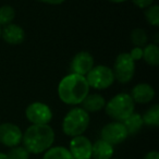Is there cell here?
Instances as JSON below:
<instances>
[{
    "mask_svg": "<svg viewBox=\"0 0 159 159\" xmlns=\"http://www.w3.org/2000/svg\"><path fill=\"white\" fill-rule=\"evenodd\" d=\"M143 59L147 64L156 66L159 64V47L156 44H147L143 48Z\"/></svg>",
    "mask_w": 159,
    "mask_h": 159,
    "instance_id": "cell-17",
    "label": "cell"
},
{
    "mask_svg": "<svg viewBox=\"0 0 159 159\" xmlns=\"http://www.w3.org/2000/svg\"><path fill=\"white\" fill-rule=\"evenodd\" d=\"M143 159H159V154L156 150H152V152H149L144 156Z\"/></svg>",
    "mask_w": 159,
    "mask_h": 159,
    "instance_id": "cell-26",
    "label": "cell"
},
{
    "mask_svg": "<svg viewBox=\"0 0 159 159\" xmlns=\"http://www.w3.org/2000/svg\"><path fill=\"white\" fill-rule=\"evenodd\" d=\"M111 159H119V158H111Z\"/></svg>",
    "mask_w": 159,
    "mask_h": 159,
    "instance_id": "cell-31",
    "label": "cell"
},
{
    "mask_svg": "<svg viewBox=\"0 0 159 159\" xmlns=\"http://www.w3.org/2000/svg\"><path fill=\"white\" fill-rule=\"evenodd\" d=\"M23 132L16 124L5 122L0 124V143L9 148L16 147L22 143Z\"/></svg>",
    "mask_w": 159,
    "mask_h": 159,
    "instance_id": "cell-9",
    "label": "cell"
},
{
    "mask_svg": "<svg viewBox=\"0 0 159 159\" xmlns=\"http://www.w3.org/2000/svg\"><path fill=\"white\" fill-rule=\"evenodd\" d=\"M37 1H40L43 3H47V5H61L66 0H37Z\"/></svg>",
    "mask_w": 159,
    "mask_h": 159,
    "instance_id": "cell-27",
    "label": "cell"
},
{
    "mask_svg": "<svg viewBox=\"0 0 159 159\" xmlns=\"http://www.w3.org/2000/svg\"><path fill=\"white\" fill-rule=\"evenodd\" d=\"M25 117L32 124H49L52 120V111L48 105L34 102L26 107Z\"/></svg>",
    "mask_w": 159,
    "mask_h": 159,
    "instance_id": "cell-7",
    "label": "cell"
},
{
    "mask_svg": "<svg viewBox=\"0 0 159 159\" xmlns=\"http://www.w3.org/2000/svg\"><path fill=\"white\" fill-rule=\"evenodd\" d=\"M145 19L150 25L158 26L159 25V6L152 5L150 7L146 8Z\"/></svg>",
    "mask_w": 159,
    "mask_h": 159,
    "instance_id": "cell-22",
    "label": "cell"
},
{
    "mask_svg": "<svg viewBox=\"0 0 159 159\" xmlns=\"http://www.w3.org/2000/svg\"><path fill=\"white\" fill-rule=\"evenodd\" d=\"M56 134L49 124H32L23 133L22 143L30 154H44L52 147Z\"/></svg>",
    "mask_w": 159,
    "mask_h": 159,
    "instance_id": "cell-2",
    "label": "cell"
},
{
    "mask_svg": "<svg viewBox=\"0 0 159 159\" xmlns=\"http://www.w3.org/2000/svg\"><path fill=\"white\" fill-rule=\"evenodd\" d=\"M132 2L139 9H146L152 5L154 0H132Z\"/></svg>",
    "mask_w": 159,
    "mask_h": 159,
    "instance_id": "cell-24",
    "label": "cell"
},
{
    "mask_svg": "<svg viewBox=\"0 0 159 159\" xmlns=\"http://www.w3.org/2000/svg\"><path fill=\"white\" fill-rule=\"evenodd\" d=\"M93 143L84 135L72 137L69 143V152L74 159H92Z\"/></svg>",
    "mask_w": 159,
    "mask_h": 159,
    "instance_id": "cell-10",
    "label": "cell"
},
{
    "mask_svg": "<svg viewBox=\"0 0 159 159\" xmlns=\"http://www.w3.org/2000/svg\"><path fill=\"white\" fill-rule=\"evenodd\" d=\"M89 94V85L83 75L70 73L60 81L58 85V96L63 104L76 106L82 104Z\"/></svg>",
    "mask_w": 159,
    "mask_h": 159,
    "instance_id": "cell-1",
    "label": "cell"
},
{
    "mask_svg": "<svg viewBox=\"0 0 159 159\" xmlns=\"http://www.w3.org/2000/svg\"><path fill=\"white\" fill-rule=\"evenodd\" d=\"M135 102H133L130 94L120 93L113 96L105 105V111L107 116L113 121L123 122L129 116L134 112Z\"/></svg>",
    "mask_w": 159,
    "mask_h": 159,
    "instance_id": "cell-4",
    "label": "cell"
},
{
    "mask_svg": "<svg viewBox=\"0 0 159 159\" xmlns=\"http://www.w3.org/2000/svg\"><path fill=\"white\" fill-rule=\"evenodd\" d=\"M143 123L148 126H158L159 125V106L154 105L146 110V112L142 116Z\"/></svg>",
    "mask_w": 159,
    "mask_h": 159,
    "instance_id": "cell-19",
    "label": "cell"
},
{
    "mask_svg": "<svg viewBox=\"0 0 159 159\" xmlns=\"http://www.w3.org/2000/svg\"><path fill=\"white\" fill-rule=\"evenodd\" d=\"M122 123H123L124 126H125L129 135L136 134L137 132H139V130L142 129V126L144 125L142 116L139 115V113H136V112H133L131 116H129V117L126 118Z\"/></svg>",
    "mask_w": 159,
    "mask_h": 159,
    "instance_id": "cell-16",
    "label": "cell"
},
{
    "mask_svg": "<svg viewBox=\"0 0 159 159\" xmlns=\"http://www.w3.org/2000/svg\"><path fill=\"white\" fill-rule=\"evenodd\" d=\"M89 113L83 108L74 107L64 116L62 121V131L66 136L75 137L83 135L89 125Z\"/></svg>",
    "mask_w": 159,
    "mask_h": 159,
    "instance_id": "cell-3",
    "label": "cell"
},
{
    "mask_svg": "<svg viewBox=\"0 0 159 159\" xmlns=\"http://www.w3.org/2000/svg\"><path fill=\"white\" fill-rule=\"evenodd\" d=\"M129 55L131 56L134 61L137 60H141L143 58V48H139V47H134V48L131 50V52H129Z\"/></svg>",
    "mask_w": 159,
    "mask_h": 159,
    "instance_id": "cell-25",
    "label": "cell"
},
{
    "mask_svg": "<svg viewBox=\"0 0 159 159\" xmlns=\"http://www.w3.org/2000/svg\"><path fill=\"white\" fill-rule=\"evenodd\" d=\"M0 159H9L7 156V154H3V152H0Z\"/></svg>",
    "mask_w": 159,
    "mask_h": 159,
    "instance_id": "cell-29",
    "label": "cell"
},
{
    "mask_svg": "<svg viewBox=\"0 0 159 159\" xmlns=\"http://www.w3.org/2000/svg\"><path fill=\"white\" fill-rule=\"evenodd\" d=\"M106 99L99 94H89L82 102V108L86 112H97L105 108Z\"/></svg>",
    "mask_w": 159,
    "mask_h": 159,
    "instance_id": "cell-15",
    "label": "cell"
},
{
    "mask_svg": "<svg viewBox=\"0 0 159 159\" xmlns=\"http://www.w3.org/2000/svg\"><path fill=\"white\" fill-rule=\"evenodd\" d=\"M115 152V147L104 139H97L92 146V158L111 159Z\"/></svg>",
    "mask_w": 159,
    "mask_h": 159,
    "instance_id": "cell-14",
    "label": "cell"
},
{
    "mask_svg": "<svg viewBox=\"0 0 159 159\" xmlns=\"http://www.w3.org/2000/svg\"><path fill=\"white\" fill-rule=\"evenodd\" d=\"M128 131L124 124L119 121H112L110 123H107L106 125L102 126L100 131V139L111 144L112 146L123 143L128 139Z\"/></svg>",
    "mask_w": 159,
    "mask_h": 159,
    "instance_id": "cell-8",
    "label": "cell"
},
{
    "mask_svg": "<svg viewBox=\"0 0 159 159\" xmlns=\"http://www.w3.org/2000/svg\"><path fill=\"white\" fill-rule=\"evenodd\" d=\"M1 29H2V27L0 26V37H1Z\"/></svg>",
    "mask_w": 159,
    "mask_h": 159,
    "instance_id": "cell-30",
    "label": "cell"
},
{
    "mask_svg": "<svg viewBox=\"0 0 159 159\" xmlns=\"http://www.w3.org/2000/svg\"><path fill=\"white\" fill-rule=\"evenodd\" d=\"M30 155L31 154L27 152L26 148L21 145L10 148V150L7 152L9 159H30Z\"/></svg>",
    "mask_w": 159,
    "mask_h": 159,
    "instance_id": "cell-23",
    "label": "cell"
},
{
    "mask_svg": "<svg viewBox=\"0 0 159 159\" xmlns=\"http://www.w3.org/2000/svg\"><path fill=\"white\" fill-rule=\"evenodd\" d=\"M131 42L135 47L143 48L147 45L148 36L145 30L143 29H134L131 32Z\"/></svg>",
    "mask_w": 159,
    "mask_h": 159,
    "instance_id": "cell-21",
    "label": "cell"
},
{
    "mask_svg": "<svg viewBox=\"0 0 159 159\" xmlns=\"http://www.w3.org/2000/svg\"><path fill=\"white\" fill-rule=\"evenodd\" d=\"M131 97L133 102L137 104H148L155 97V89L150 84L139 83L135 85L131 92Z\"/></svg>",
    "mask_w": 159,
    "mask_h": 159,
    "instance_id": "cell-13",
    "label": "cell"
},
{
    "mask_svg": "<svg viewBox=\"0 0 159 159\" xmlns=\"http://www.w3.org/2000/svg\"><path fill=\"white\" fill-rule=\"evenodd\" d=\"M109 1L113 3H121V2H124V1H128V0H109Z\"/></svg>",
    "mask_w": 159,
    "mask_h": 159,
    "instance_id": "cell-28",
    "label": "cell"
},
{
    "mask_svg": "<svg viewBox=\"0 0 159 159\" xmlns=\"http://www.w3.org/2000/svg\"><path fill=\"white\" fill-rule=\"evenodd\" d=\"M43 159H74L68 148L63 146H52L44 152Z\"/></svg>",
    "mask_w": 159,
    "mask_h": 159,
    "instance_id": "cell-18",
    "label": "cell"
},
{
    "mask_svg": "<svg viewBox=\"0 0 159 159\" xmlns=\"http://www.w3.org/2000/svg\"><path fill=\"white\" fill-rule=\"evenodd\" d=\"M16 18V10L9 5L0 7V26H6L13 22Z\"/></svg>",
    "mask_w": 159,
    "mask_h": 159,
    "instance_id": "cell-20",
    "label": "cell"
},
{
    "mask_svg": "<svg viewBox=\"0 0 159 159\" xmlns=\"http://www.w3.org/2000/svg\"><path fill=\"white\" fill-rule=\"evenodd\" d=\"M1 37L9 45H20L25 39V32L20 25L11 23L1 29Z\"/></svg>",
    "mask_w": 159,
    "mask_h": 159,
    "instance_id": "cell-12",
    "label": "cell"
},
{
    "mask_svg": "<svg viewBox=\"0 0 159 159\" xmlns=\"http://www.w3.org/2000/svg\"><path fill=\"white\" fill-rule=\"evenodd\" d=\"M115 79L120 83H129L133 79L135 73V61L131 58L129 52H122L118 55L113 63Z\"/></svg>",
    "mask_w": 159,
    "mask_h": 159,
    "instance_id": "cell-6",
    "label": "cell"
},
{
    "mask_svg": "<svg viewBox=\"0 0 159 159\" xmlns=\"http://www.w3.org/2000/svg\"><path fill=\"white\" fill-rule=\"evenodd\" d=\"M94 57L87 51H80L73 57L71 61V73L85 75L93 69Z\"/></svg>",
    "mask_w": 159,
    "mask_h": 159,
    "instance_id": "cell-11",
    "label": "cell"
},
{
    "mask_svg": "<svg viewBox=\"0 0 159 159\" xmlns=\"http://www.w3.org/2000/svg\"><path fill=\"white\" fill-rule=\"evenodd\" d=\"M89 87L95 89H106L115 82V74L111 68L107 66H94L93 69L85 75Z\"/></svg>",
    "mask_w": 159,
    "mask_h": 159,
    "instance_id": "cell-5",
    "label": "cell"
}]
</instances>
